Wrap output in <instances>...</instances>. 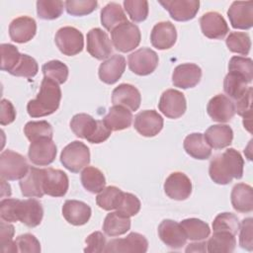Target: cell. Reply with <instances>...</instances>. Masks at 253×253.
Wrapping results in <instances>:
<instances>
[{
    "instance_id": "cell-59",
    "label": "cell",
    "mask_w": 253,
    "mask_h": 253,
    "mask_svg": "<svg viewBox=\"0 0 253 253\" xmlns=\"http://www.w3.org/2000/svg\"><path fill=\"white\" fill-rule=\"evenodd\" d=\"M2 182V198H4L5 196L10 197L11 196V187L8 183H6L5 180H1Z\"/></svg>"
},
{
    "instance_id": "cell-18",
    "label": "cell",
    "mask_w": 253,
    "mask_h": 253,
    "mask_svg": "<svg viewBox=\"0 0 253 253\" xmlns=\"http://www.w3.org/2000/svg\"><path fill=\"white\" fill-rule=\"evenodd\" d=\"M208 115L217 123H227L235 115L234 103L225 95L217 94L213 96L207 106Z\"/></svg>"
},
{
    "instance_id": "cell-17",
    "label": "cell",
    "mask_w": 253,
    "mask_h": 253,
    "mask_svg": "<svg viewBox=\"0 0 253 253\" xmlns=\"http://www.w3.org/2000/svg\"><path fill=\"white\" fill-rule=\"evenodd\" d=\"M227 16L232 28L248 30L253 26V2L234 1L230 5Z\"/></svg>"
},
{
    "instance_id": "cell-22",
    "label": "cell",
    "mask_w": 253,
    "mask_h": 253,
    "mask_svg": "<svg viewBox=\"0 0 253 253\" xmlns=\"http://www.w3.org/2000/svg\"><path fill=\"white\" fill-rule=\"evenodd\" d=\"M177 40V32L175 26L169 22L157 23L151 31L150 42L157 49H168L172 47Z\"/></svg>"
},
{
    "instance_id": "cell-10",
    "label": "cell",
    "mask_w": 253,
    "mask_h": 253,
    "mask_svg": "<svg viewBox=\"0 0 253 253\" xmlns=\"http://www.w3.org/2000/svg\"><path fill=\"white\" fill-rule=\"evenodd\" d=\"M148 249V241L140 233L131 232L125 238H115L110 240L104 252L111 253H126V252H139L144 253Z\"/></svg>"
},
{
    "instance_id": "cell-11",
    "label": "cell",
    "mask_w": 253,
    "mask_h": 253,
    "mask_svg": "<svg viewBox=\"0 0 253 253\" xmlns=\"http://www.w3.org/2000/svg\"><path fill=\"white\" fill-rule=\"evenodd\" d=\"M56 153V145L50 138H41L31 142L28 150L30 161L38 166L51 164L55 159Z\"/></svg>"
},
{
    "instance_id": "cell-20",
    "label": "cell",
    "mask_w": 253,
    "mask_h": 253,
    "mask_svg": "<svg viewBox=\"0 0 253 253\" xmlns=\"http://www.w3.org/2000/svg\"><path fill=\"white\" fill-rule=\"evenodd\" d=\"M202 33L209 39L221 40L229 32L224 18L217 12H208L200 19Z\"/></svg>"
},
{
    "instance_id": "cell-55",
    "label": "cell",
    "mask_w": 253,
    "mask_h": 253,
    "mask_svg": "<svg viewBox=\"0 0 253 253\" xmlns=\"http://www.w3.org/2000/svg\"><path fill=\"white\" fill-rule=\"evenodd\" d=\"M86 247L84 248V252L86 253H100L104 252L106 243V237L101 231H95L88 235L85 239Z\"/></svg>"
},
{
    "instance_id": "cell-54",
    "label": "cell",
    "mask_w": 253,
    "mask_h": 253,
    "mask_svg": "<svg viewBox=\"0 0 253 253\" xmlns=\"http://www.w3.org/2000/svg\"><path fill=\"white\" fill-rule=\"evenodd\" d=\"M252 218H244L239 225V245L248 251L253 250V233H252Z\"/></svg>"
},
{
    "instance_id": "cell-13",
    "label": "cell",
    "mask_w": 253,
    "mask_h": 253,
    "mask_svg": "<svg viewBox=\"0 0 253 253\" xmlns=\"http://www.w3.org/2000/svg\"><path fill=\"white\" fill-rule=\"evenodd\" d=\"M87 51L98 60L108 58L112 51V42L106 32L100 28H94L87 34Z\"/></svg>"
},
{
    "instance_id": "cell-34",
    "label": "cell",
    "mask_w": 253,
    "mask_h": 253,
    "mask_svg": "<svg viewBox=\"0 0 253 253\" xmlns=\"http://www.w3.org/2000/svg\"><path fill=\"white\" fill-rule=\"evenodd\" d=\"M130 228V219L120 212L112 211L104 219L103 231L108 236H120L126 233Z\"/></svg>"
},
{
    "instance_id": "cell-47",
    "label": "cell",
    "mask_w": 253,
    "mask_h": 253,
    "mask_svg": "<svg viewBox=\"0 0 253 253\" xmlns=\"http://www.w3.org/2000/svg\"><path fill=\"white\" fill-rule=\"evenodd\" d=\"M1 49V69L8 71L9 73L16 67L18 64L21 53L18 48L11 43H2L0 45Z\"/></svg>"
},
{
    "instance_id": "cell-52",
    "label": "cell",
    "mask_w": 253,
    "mask_h": 253,
    "mask_svg": "<svg viewBox=\"0 0 253 253\" xmlns=\"http://www.w3.org/2000/svg\"><path fill=\"white\" fill-rule=\"evenodd\" d=\"M21 200L18 199H3L0 203L1 219L7 222L19 221V206Z\"/></svg>"
},
{
    "instance_id": "cell-15",
    "label": "cell",
    "mask_w": 253,
    "mask_h": 253,
    "mask_svg": "<svg viewBox=\"0 0 253 253\" xmlns=\"http://www.w3.org/2000/svg\"><path fill=\"white\" fill-rule=\"evenodd\" d=\"M170 14L171 18L178 22H187L195 18L199 11L198 0H166L158 1Z\"/></svg>"
},
{
    "instance_id": "cell-14",
    "label": "cell",
    "mask_w": 253,
    "mask_h": 253,
    "mask_svg": "<svg viewBox=\"0 0 253 253\" xmlns=\"http://www.w3.org/2000/svg\"><path fill=\"white\" fill-rule=\"evenodd\" d=\"M163 123V118L155 110H144L135 116L133 126L142 136L152 137L161 131Z\"/></svg>"
},
{
    "instance_id": "cell-44",
    "label": "cell",
    "mask_w": 253,
    "mask_h": 253,
    "mask_svg": "<svg viewBox=\"0 0 253 253\" xmlns=\"http://www.w3.org/2000/svg\"><path fill=\"white\" fill-rule=\"evenodd\" d=\"M225 43L230 51L242 55H247L251 48V40L249 35L241 32H231L227 36Z\"/></svg>"
},
{
    "instance_id": "cell-7",
    "label": "cell",
    "mask_w": 253,
    "mask_h": 253,
    "mask_svg": "<svg viewBox=\"0 0 253 253\" xmlns=\"http://www.w3.org/2000/svg\"><path fill=\"white\" fill-rule=\"evenodd\" d=\"M54 42L60 52L68 56L78 54L84 46L82 33L70 26L60 28L55 34Z\"/></svg>"
},
{
    "instance_id": "cell-56",
    "label": "cell",
    "mask_w": 253,
    "mask_h": 253,
    "mask_svg": "<svg viewBox=\"0 0 253 253\" xmlns=\"http://www.w3.org/2000/svg\"><path fill=\"white\" fill-rule=\"evenodd\" d=\"M251 105H252V87H248L245 94L236 100L234 104L235 113L243 118H250L252 117L251 112Z\"/></svg>"
},
{
    "instance_id": "cell-6",
    "label": "cell",
    "mask_w": 253,
    "mask_h": 253,
    "mask_svg": "<svg viewBox=\"0 0 253 253\" xmlns=\"http://www.w3.org/2000/svg\"><path fill=\"white\" fill-rule=\"evenodd\" d=\"M111 38L117 50L121 52H128L138 46L141 35L138 27L127 21L111 31Z\"/></svg>"
},
{
    "instance_id": "cell-36",
    "label": "cell",
    "mask_w": 253,
    "mask_h": 253,
    "mask_svg": "<svg viewBox=\"0 0 253 253\" xmlns=\"http://www.w3.org/2000/svg\"><path fill=\"white\" fill-rule=\"evenodd\" d=\"M187 239L193 241H202L210 236L211 229L208 223L202 219L191 217L183 219L180 222Z\"/></svg>"
},
{
    "instance_id": "cell-23",
    "label": "cell",
    "mask_w": 253,
    "mask_h": 253,
    "mask_svg": "<svg viewBox=\"0 0 253 253\" xmlns=\"http://www.w3.org/2000/svg\"><path fill=\"white\" fill-rule=\"evenodd\" d=\"M112 102L114 105L123 106L129 111H136L140 106L141 95L133 85L123 83L113 90Z\"/></svg>"
},
{
    "instance_id": "cell-49",
    "label": "cell",
    "mask_w": 253,
    "mask_h": 253,
    "mask_svg": "<svg viewBox=\"0 0 253 253\" xmlns=\"http://www.w3.org/2000/svg\"><path fill=\"white\" fill-rule=\"evenodd\" d=\"M66 12L71 16H85L96 10V0H67L64 2Z\"/></svg>"
},
{
    "instance_id": "cell-39",
    "label": "cell",
    "mask_w": 253,
    "mask_h": 253,
    "mask_svg": "<svg viewBox=\"0 0 253 253\" xmlns=\"http://www.w3.org/2000/svg\"><path fill=\"white\" fill-rule=\"evenodd\" d=\"M247 84L249 83L241 76L228 72L223 80V90L231 99L236 101L247 91Z\"/></svg>"
},
{
    "instance_id": "cell-8",
    "label": "cell",
    "mask_w": 253,
    "mask_h": 253,
    "mask_svg": "<svg viewBox=\"0 0 253 253\" xmlns=\"http://www.w3.org/2000/svg\"><path fill=\"white\" fill-rule=\"evenodd\" d=\"M157 53L148 47H141L130 53L127 58L129 69L140 76L151 74L158 65Z\"/></svg>"
},
{
    "instance_id": "cell-45",
    "label": "cell",
    "mask_w": 253,
    "mask_h": 253,
    "mask_svg": "<svg viewBox=\"0 0 253 253\" xmlns=\"http://www.w3.org/2000/svg\"><path fill=\"white\" fill-rule=\"evenodd\" d=\"M239 220L231 212L218 213L212 221L213 232H229L236 235L239 230Z\"/></svg>"
},
{
    "instance_id": "cell-30",
    "label": "cell",
    "mask_w": 253,
    "mask_h": 253,
    "mask_svg": "<svg viewBox=\"0 0 253 253\" xmlns=\"http://www.w3.org/2000/svg\"><path fill=\"white\" fill-rule=\"evenodd\" d=\"M185 151L193 158L205 160L211 157V147L208 144L203 133L193 132L188 134L183 142Z\"/></svg>"
},
{
    "instance_id": "cell-25",
    "label": "cell",
    "mask_w": 253,
    "mask_h": 253,
    "mask_svg": "<svg viewBox=\"0 0 253 253\" xmlns=\"http://www.w3.org/2000/svg\"><path fill=\"white\" fill-rule=\"evenodd\" d=\"M91 213V208L86 203L77 200H67L62 207V215L65 220L76 226L87 223Z\"/></svg>"
},
{
    "instance_id": "cell-5",
    "label": "cell",
    "mask_w": 253,
    "mask_h": 253,
    "mask_svg": "<svg viewBox=\"0 0 253 253\" xmlns=\"http://www.w3.org/2000/svg\"><path fill=\"white\" fill-rule=\"evenodd\" d=\"M60 162L72 173H78L90 163V150L83 142L74 140L61 151Z\"/></svg>"
},
{
    "instance_id": "cell-3",
    "label": "cell",
    "mask_w": 253,
    "mask_h": 253,
    "mask_svg": "<svg viewBox=\"0 0 253 253\" xmlns=\"http://www.w3.org/2000/svg\"><path fill=\"white\" fill-rule=\"evenodd\" d=\"M70 128L79 137L87 139L91 143L106 141L112 130L101 120H95L88 114H76L70 121Z\"/></svg>"
},
{
    "instance_id": "cell-32",
    "label": "cell",
    "mask_w": 253,
    "mask_h": 253,
    "mask_svg": "<svg viewBox=\"0 0 253 253\" xmlns=\"http://www.w3.org/2000/svg\"><path fill=\"white\" fill-rule=\"evenodd\" d=\"M231 205L238 212H250L253 210V190L245 183L236 184L230 195Z\"/></svg>"
},
{
    "instance_id": "cell-50",
    "label": "cell",
    "mask_w": 253,
    "mask_h": 253,
    "mask_svg": "<svg viewBox=\"0 0 253 253\" xmlns=\"http://www.w3.org/2000/svg\"><path fill=\"white\" fill-rule=\"evenodd\" d=\"M140 201L136 196L130 193L124 192L116 211L125 216L130 217L138 213V211H140Z\"/></svg>"
},
{
    "instance_id": "cell-51",
    "label": "cell",
    "mask_w": 253,
    "mask_h": 253,
    "mask_svg": "<svg viewBox=\"0 0 253 253\" xmlns=\"http://www.w3.org/2000/svg\"><path fill=\"white\" fill-rule=\"evenodd\" d=\"M15 230L14 226L3 219L0 222V244L3 253H16L18 252L17 245L13 241Z\"/></svg>"
},
{
    "instance_id": "cell-38",
    "label": "cell",
    "mask_w": 253,
    "mask_h": 253,
    "mask_svg": "<svg viewBox=\"0 0 253 253\" xmlns=\"http://www.w3.org/2000/svg\"><path fill=\"white\" fill-rule=\"evenodd\" d=\"M24 133L31 141H36L41 138H50L53 136V129L49 123L46 121L28 122L24 126Z\"/></svg>"
},
{
    "instance_id": "cell-58",
    "label": "cell",
    "mask_w": 253,
    "mask_h": 253,
    "mask_svg": "<svg viewBox=\"0 0 253 253\" xmlns=\"http://www.w3.org/2000/svg\"><path fill=\"white\" fill-rule=\"evenodd\" d=\"M207 251V242H196L191 243L186 248V252H206Z\"/></svg>"
},
{
    "instance_id": "cell-26",
    "label": "cell",
    "mask_w": 253,
    "mask_h": 253,
    "mask_svg": "<svg viewBox=\"0 0 253 253\" xmlns=\"http://www.w3.org/2000/svg\"><path fill=\"white\" fill-rule=\"evenodd\" d=\"M42 181L43 169L30 167L28 173L19 182L22 195L27 198H42L44 195Z\"/></svg>"
},
{
    "instance_id": "cell-29",
    "label": "cell",
    "mask_w": 253,
    "mask_h": 253,
    "mask_svg": "<svg viewBox=\"0 0 253 253\" xmlns=\"http://www.w3.org/2000/svg\"><path fill=\"white\" fill-rule=\"evenodd\" d=\"M204 136L211 148L222 149L231 144L233 130L227 125H213L206 130Z\"/></svg>"
},
{
    "instance_id": "cell-28",
    "label": "cell",
    "mask_w": 253,
    "mask_h": 253,
    "mask_svg": "<svg viewBox=\"0 0 253 253\" xmlns=\"http://www.w3.org/2000/svg\"><path fill=\"white\" fill-rule=\"evenodd\" d=\"M43 216V210L42 204L36 199H28L20 202L19 206V221L23 222L29 227L38 226Z\"/></svg>"
},
{
    "instance_id": "cell-16",
    "label": "cell",
    "mask_w": 253,
    "mask_h": 253,
    "mask_svg": "<svg viewBox=\"0 0 253 253\" xmlns=\"http://www.w3.org/2000/svg\"><path fill=\"white\" fill-rule=\"evenodd\" d=\"M164 192L172 200L184 201L192 193V182L182 172H173L165 180Z\"/></svg>"
},
{
    "instance_id": "cell-43",
    "label": "cell",
    "mask_w": 253,
    "mask_h": 253,
    "mask_svg": "<svg viewBox=\"0 0 253 253\" xmlns=\"http://www.w3.org/2000/svg\"><path fill=\"white\" fill-rule=\"evenodd\" d=\"M228 72L244 78L248 83L253 79V62L249 57L232 56L228 63Z\"/></svg>"
},
{
    "instance_id": "cell-53",
    "label": "cell",
    "mask_w": 253,
    "mask_h": 253,
    "mask_svg": "<svg viewBox=\"0 0 253 253\" xmlns=\"http://www.w3.org/2000/svg\"><path fill=\"white\" fill-rule=\"evenodd\" d=\"M15 243L18 248V252L22 253H39L41 252V244L37 237L31 233H25L19 235Z\"/></svg>"
},
{
    "instance_id": "cell-40",
    "label": "cell",
    "mask_w": 253,
    "mask_h": 253,
    "mask_svg": "<svg viewBox=\"0 0 253 253\" xmlns=\"http://www.w3.org/2000/svg\"><path fill=\"white\" fill-rule=\"evenodd\" d=\"M123 191L115 186L104 188L96 197V203L99 208L105 211L116 210L122 198Z\"/></svg>"
},
{
    "instance_id": "cell-42",
    "label": "cell",
    "mask_w": 253,
    "mask_h": 253,
    "mask_svg": "<svg viewBox=\"0 0 253 253\" xmlns=\"http://www.w3.org/2000/svg\"><path fill=\"white\" fill-rule=\"evenodd\" d=\"M64 3L60 0L37 1V14L42 20H54L61 16Z\"/></svg>"
},
{
    "instance_id": "cell-21",
    "label": "cell",
    "mask_w": 253,
    "mask_h": 253,
    "mask_svg": "<svg viewBox=\"0 0 253 253\" xmlns=\"http://www.w3.org/2000/svg\"><path fill=\"white\" fill-rule=\"evenodd\" d=\"M202 78V69L195 63H183L174 68L172 83L175 87L188 89L198 85Z\"/></svg>"
},
{
    "instance_id": "cell-4",
    "label": "cell",
    "mask_w": 253,
    "mask_h": 253,
    "mask_svg": "<svg viewBox=\"0 0 253 253\" xmlns=\"http://www.w3.org/2000/svg\"><path fill=\"white\" fill-rule=\"evenodd\" d=\"M26 158L13 150L6 149L0 154V176L1 180H21L29 171Z\"/></svg>"
},
{
    "instance_id": "cell-35",
    "label": "cell",
    "mask_w": 253,
    "mask_h": 253,
    "mask_svg": "<svg viewBox=\"0 0 253 253\" xmlns=\"http://www.w3.org/2000/svg\"><path fill=\"white\" fill-rule=\"evenodd\" d=\"M82 186L90 193H100L106 186V178L103 172L93 166L85 167L81 172Z\"/></svg>"
},
{
    "instance_id": "cell-46",
    "label": "cell",
    "mask_w": 253,
    "mask_h": 253,
    "mask_svg": "<svg viewBox=\"0 0 253 253\" xmlns=\"http://www.w3.org/2000/svg\"><path fill=\"white\" fill-rule=\"evenodd\" d=\"M124 7L130 20L140 23L148 16V2L145 0H125Z\"/></svg>"
},
{
    "instance_id": "cell-57",
    "label": "cell",
    "mask_w": 253,
    "mask_h": 253,
    "mask_svg": "<svg viewBox=\"0 0 253 253\" xmlns=\"http://www.w3.org/2000/svg\"><path fill=\"white\" fill-rule=\"evenodd\" d=\"M16 119V110L13 104L7 100H1V113H0V124L2 126H7L13 123Z\"/></svg>"
},
{
    "instance_id": "cell-9",
    "label": "cell",
    "mask_w": 253,
    "mask_h": 253,
    "mask_svg": "<svg viewBox=\"0 0 253 253\" xmlns=\"http://www.w3.org/2000/svg\"><path fill=\"white\" fill-rule=\"evenodd\" d=\"M159 111L169 119L182 117L187 109V102L184 94L175 89L164 91L158 103Z\"/></svg>"
},
{
    "instance_id": "cell-27",
    "label": "cell",
    "mask_w": 253,
    "mask_h": 253,
    "mask_svg": "<svg viewBox=\"0 0 253 253\" xmlns=\"http://www.w3.org/2000/svg\"><path fill=\"white\" fill-rule=\"evenodd\" d=\"M126 58L121 54H114L99 66V78L106 84L116 83L123 75L126 69Z\"/></svg>"
},
{
    "instance_id": "cell-33",
    "label": "cell",
    "mask_w": 253,
    "mask_h": 253,
    "mask_svg": "<svg viewBox=\"0 0 253 253\" xmlns=\"http://www.w3.org/2000/svg\"><path fill=\"white\" fill-rule=\"evenodd\" d=\"M126 22L127 19L123 8L116 2L108 3L101 10V23L103 27L109 32Z\"/></svg>"
},
{
    "instance_id": "cell-48",
    "label": "cell",
    "mask_w": 253,
    "mask_h": 253,
    "mask_svg": "<svg viewBox=\"0 0 253 253\" xmlns=\"http://www.w3.org/2000/svg\"><path fill=\"white\" fill-rule=\"evenodd\" d=\"M39 71V65L35 58L28 54H22L16 67L10 72V74L18 77L32 78L37 75Z\"/></svg>"
},
{
    "instance_id": "cell-19",
    "label": "cell",
    "mask_w": 253,
    "mask_h": 253,
    "mask_svg": "<svg viewBox=\"0 0 253 253\" xmlns=\"http://www.w3.org/2000/svg\"><path fill=\"white\" fill-rule=\"evenodd\" d=\"M158 236L166 246L172 249L182 248L187 242V237L181 224L172 219L161 221L158 226Z\"/></svg>"
},
{
    "instance_id": "cell-2",
    "label": "cell",
    "mask_w": 253,
    "mask_h": 253,
    "mask_svg": "<svg viewBox=\"0 0 253 253\" xmlns=\"http://www.w3.org/2000/svg\"><path fill=\"white\" fill-rule=\"evenodd\" d=\"M61 100V90L57 83L43 77L40 92L37 97L30 100L27 111L32 118H41L53 114L59 107Z\"/></svg>"
},
{
    "instance_id": "cell-31",
    "label": "cell",
    "mask_w": 253,
    "mask_h": 253,
    "mask_svg": "<svg viewBox=\"0 0 253 253\" xmlns=\"http://www.w3.org/2000/svg\"><path fill=\"white\" fill-rule=\"evenodd\" d=\"M132 119L131 111L123 106L114 105L110 108L103 122L112 131H118L129 127Z\"/></svg>"
},
{
    "instance_id": "cell-12",
    "label": "cell",
    "mask_w": 253,
    "mask_h": 253,
    "mask_svg": "<svg viewBox=\"0 0 253 253\" xmlns=\"http://www.w3.org/2000/svg\"><path fill=\"white\" fill-rule=\"evenodd\" d=\"M69 180L65 172L59 169H43V193L50 197H63L68 190Z\"/></svg>"
},
{
    "instance_id": "cell-1",
    "label": "cell",
    "mask_w": 253,
    "mask_h": 253,
    "mask_svg": "<svg viewBox=\"0 0 253 253\" xmlns=\"http://www.w3.org/2000/svg\"><path fill=\"white\" fill-rule=\"evenodd\" d=\"M244 160L234 148H228L223 153L211 159L209 167L211 179L218 185H227L232 179H241L243 176Z\"/></svg>"
},
{
    "instance_id": "cell-41",
    "label": "cell",
    "mask_w": 253,
    "mask_h": 253,
    "mask_svg": "<svg viewBox=\"0 0 253 253\" xmlns=\"http://www.w3.org/2000/svg\"><path fill=\"white\" fill-rule=\"evenodd\" d=\"M42 71L45 78L54 81L58 85L63 84L67 80L69 72L67 65L60 60H50L45 62L42 67Z\"/></svg>"
},
{
    "instance_id": "cell-24",
    "label": "cell",
    "mask_w": 253,
    "mask_h": 253,
    "mask_svg": "<svg viewBox=\"0 0 253 253\" xmlns=\"http://www.w3.org/2000/svg\"><path fill=\"white\" fill-rule=\"evenodd\" d=\"M37 33L36 21L28 16H20L14 19L9 26L10 39L18 43L31 41Z\"/></svg>"
},
{
    "instance_id": "cell-37",
    "label": "cell",
    "mask_w": 253,
    "mask_h": 253,
    "mask_svg": "<svg viewBox=\"0 0 253 253\" xmlns=\"http://www.w3.org/2000/svg\"><path fill=\"white\" fill-rule=\"evenodd\" d=\"M236 246L235 235L229 232H213L207 242V251L211 253H230Z\"/></svg>"
}]
</instances>
